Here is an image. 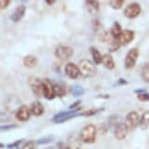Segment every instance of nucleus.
<instances>
[{
  "instance_id": "obj_1",
  "label": "nucleus",
  "mask_w": 149,
  "mask_h": 149,
  "mask_svg": "<svg viewBox=\"0 0 149 149\" xmlns=\"http://www.w3.org/2000/svg\"><path fill=\"white\" fill-rule=\"evenodd\" d=\"M96 139V128L93 125H87L80 132V140L85 143H92Z\"/></svg>"
},
{
  "instance_id": "obj_2",
  "label": "nucleus",
  "mask_w": 149,
  "mask_h": 149,
  "mask_svg": "<svg viewBox=\"0 0 149 149\" xmlns=\"http://www.w3.org/2000/svg\"><path fill=\"white\" fill-rule=\"evenodd\" d=\"M77 66L79 68L80 74H82L84 77H90L95 74L94 64L88 60H82L81 62L78 63Z\"/></svg>"
},
{
  "instance_id": "obj_3",
  "label": "nucleus",
  "mask_w": 149,
  "mask_h": 149,
  "mask_svg": "<svg viewBox=\"0 0 149 149\" xmlns=\"http://www.w3.org/2000/svg\"><path fill=\"white\" fill-rule=\"evenodd\" d=\"M139 57V49L133 48L129 50L128 54L125 57V67L127 69H132L136 64L137 59Z\"/></svg>"
},
{
  "instance_id": "obj_4",
  "label": "nucleus",
  "mask_w": 149,
  "mask_h": 149,
  "mask_svg": "<svg viewBox=\"0 0 149 149\" xmlns=\"http://www.w3.org/2000/svg\"><path fill=\"white\" fill-rule=\"evenodd\" d=\"M78 115H81V113H79L78 110H72V111H63L61 113L57 114L54 118L53 121L55 123H63L64 121H66L72 118H74Z\"/></svg>"
},
{
  "instance_id": "obj_5",
  "label": "nucleus",
  "mask_w": 149,
  "mask_h": 149,
  "mask_svg": "<svg viewBox=\"0 0 149 149\" xmlns=\"http://www.w3.org/2000/svg\"><path fill=\"white\" fill-rule=\"evenodd\" d=\"M73 54V49L66 46H58L55 50L56 57L60 60H68Z\"/></svg>"
},
{
  "instance_id": "obj_6",
  "label": "nucleus",
  "mask_w": 149,
  "mask_h": 149,
  "mask_svg": "<svg viewBox=\"0 0 149 149\" xmlns=\"http://www.w3.org/2000/svg\"><path fill=\"white\" fill-rule=\"evenodd\" d=\"M42 88H43V94L48 100H52L55 97L54 86L48 78H45L42 80Z\"/></svg>"
},
{
  "instance_id": "obj_7",
  "label": "nucleus",
  "mask_w": 149,
  "mask_h": 149,
  "mask_svg": "<svg viewBox=\"0 0 149 149\" xmlns=\"http://www.w3.org/2000/svg\"><path fill=\"white\" fill-rule=\"evenodd\" d=\"M140 121H141V118H140L139 115L134 111L130 112L126 116V125L128 126L130 130L136 128L138 125H140Z\"/></svg>"
},
{
  "instance_id": "obj_8",
  "label": "nucleus",
  "mask_w": 149,
  "mask_h": 149,
  "mask_svg": "<svg viewBox=\"0 0 149 149\" xmlns=\"http://www.w3.org/2000/svg\"><path fill=\"white\" fill-rule=\"evenodd\" d=\"M141 13V6L138 3H132L125 8L124 14L125 16L129 19L136 18L139 14Z\"/></svg>"
},
{
  "instance_id": "obj_9",
  "label": "nucleus",
  "mask_w": 149,
  "mask_h": 149,
  "mask_svg": "<svg viewBox=\"0 0 149 149\" xmlns=\"http://www.w3.org/2000/svg\"><path fill=\"white\" fill-rule=\"evenodd\" d=\"M29 86L31 87L32 91L37 96H40L41 93L43 92V88H42V81L39 78L36 77H31L29 78Z\"/></svg>"
},
{
  "instance_id": "obj_10",
  "label": "nucleus",
  "mask_w": 149,
  "mask_h": 149,
  "mask_svg": "<svg viewBox=\"0 0 149 149\" xmlns=\"http://www.w3.org/2000/svg\"><path fill=\"white\" fill-rule=\"evenodd\" d=\"M133 38H134V33L130 30H125V31H122L119 37L116 40H118L120 45L124 46V45L130 43V42L133 40Z\"/></svg>"
},
{
  "instance_id": "obj_11",
  "label": "nucleus",
  "mask_w": 149,
  "mask_h": 149,
  "mask_svg": "<svg viewBox=\"0 0 149 149\" xmlns=\"http://www.w3.org/2000/svg\"><path fill=\"white\" fill-rule=\"evenodd\" d=\"M129 128L126 123H119L116 126L115 129V137L118 140H123L128 134Z\"/></svg>"
},
{
  "instance_id": "obj_12",
  "label": "nucleus",
  "mask_w": 149,
  "mask_h": 149,
  "mask_svg": "<svg viewBox=\"0 0 149 149\" xmlns=\"http://www.w3.org/2000/svg\"><path fill=\"white\" fill-rule=\"evenodd\" d=\"M65 74H66L70 78L74 79L78 77V76L80 74V72H79V68L77 65L70 63L65 66Z\"/></svg>"
},
{
  "instance_id": "obj_13",
  "label": "nucleus",
  "mask_w": 149,
  "mask_h": 149,
  "mask_svg": "<svg viewBox=\"0 0 149 149\" xmlns=\"http://www.w3.org/2000/svg\"><path fill=\"white\" fill-rule=\"evenodd\" d=\"M31 110L28 108L26 105H22L20 108L17 110L16 118L20 121H27L30 118Z\"/></svg>"
},
{
  "instance_id": "obj_14",
  "label": "nucleus",
  "mask_w": 149,
  "mask_h": 149,
  "mask_svg": "<svg viewBox=\"0 0 149 149\" xmlns=\"http://www.w3.org/2000/svg\"><path fill=\"white\" fill-rule=\"evenodd\" d=\"M25 7L24 6H19L15 10H14V12L12 13V15H11V20L13 22H19L21 20V19L24 16V13H25Z\"/></svg>"
},
{
  "instance_id": "obj_15",
  "label": "nucleus",
  "mask_w": 149,
  "mask_h": 149,
  "mask_svg": "<svg viewBox=\"0 0 149 149\" xmlns=\"http://www.w3.org/2000/svg\"><path fill=\"white\" fill-rule=\"evenodd\" d=\"M31 112L33 115L35 116H41L44 113V107L39 102H34L31 105Z\"/></svg>"
},
{
  "instance_id": "obj_16",
  "label": "nucleus",
  "mask_w": 149,
  "mask_h": 149,
  "mask_svg": "<svg viewBox=\"0 0 149 149\" xmlns=\"http://www.w3.org/2000/svg\"><path fill=\"white\" fill-rule=\"evenodd\" d=\"M102 63L104 64V66L109 69L112 70L115 68V62H114V59L112 57L111 55L109 54H105L102 56Z\"/></svg>"
},
{
  "instance_id": "obj_17",
  "label": "nucleus",
  "mask_w": 149,
  "mask_h": 149,
  "mask_svg": "<svg viewBox=\"0 0 149 149\" xmlns=\"http://www.w3.org/2000/svg\"><path fill=\"white\" fill-rule=\"evenodd\" d=\"M37 63V59L33 55H28L23 59V64L27 68H34Z\"/></svg>"
},
{
  "instance_id": "obj_18",
  "label": "nucleus",
  "mask_w": 149,
  "mask_h": 149,
  "mask_svg": "<svg viewBox=\"0 0 149 149\" xmlns=\"http://www.w3.org/2000/svg\"><path fill=\"white\" fill-rule=\"evenodd\" d=\"M91 50L92 58H93V61H94V63H97V64L102 63V56L99 52V50H98L97 49H95V48H91Z\"/></svg>"
},
{
  "instance_id": "obj_19",
  "label": "nucleus",
  "mask_w": 149,
  "mask_h": 149,
  "mask_svg": "<svg viewBox=\"0 0 149 149\" xmlns=\"http://www.w3.org/2000/svg\"><path fill=\"white\" fill-rule=\"evenodd\" d=\"M140 126L142 129H147L149 127V111L144 112L140 121Z\"/></svg>"
},
{
  "instance_id": "obj_20",
  "label": "nucleus",
  "mask_w": 149,
  "mask_h": 149,
  "mask_svg": "<svg viewBox=\"0 0 149 149\" xmlns=\"http://www.w3.org/2000/svg\"><path fill=\"white\" fill-rule=\"evenodd\" d=\"M121 33H122V31H121V26L118 24V22H115L114 26L112 27V29H111L112 36H113V37H114L115 39H118Z\"/></svg>"
},
{
  "instance_id": "obj_21",
  "label": "nucleus",
  "mask_w": 149,
  "mask_h": 149,
  "mask_svg": "<svg viewBox=\"0 0 149 149\" xmlns=\"http://www.w3.org/2000/svg\"><path fill=\"white\" fill-rule=\"evenodd\" d=\"M88 9L91 13H95L99 9V3L98 2H86Z\"/></svg>"
},
{
  "instance_id": "obj_22",
  "label": "nucleus",
  "mask_w": 149,
  "mask_h": 149,
  "mask_svg": "<svg viewBox=\"0 0 149 149\" xmlns=\"http://www.w3.org/2000/svg\"><path fill=\"white\" fill-rule=\"evenodd\" d=\"M142 77L143 79V81H146L147 83L149 82V63L144 64L142 71Z\"/></svg>"
},
{
  "instance_id": "obj_23",
  "label": "nucleus",
  "mask_w": 149,
  "mask_h": 149,
  "mask_svg": "<svg viewBox=\"0 0 149 149\" xmlns=\"http://www.w3.org/2000/svg\"><path fill=\"white\" fill-rule=\"evenodd\" d=\"M71 92H72V94L74 95V96H80L83 94V88L80 87V86H78V85H76V86H73L71 88Z\"/></svg>"
},
{
  "instance_id": "obj_24",
  "label": "nucleus",
  "mask_w": 149,
  "mask_h": 149,
  "mask_svg": "<svg viewBox=\"0 0 149 149\" xmlns=\"http://www.w3.org/2000/svg\"><path fill=\"white\" fill-rule=\"evenodd\" d=\"M54 92H55V96L62 97L64 94V90L63 87H61L59 85H54Z\"/></svg>"
},
{
  "instance_id": "obj_25",
  "label": "nucleus",
  "mask_w": 149,
  "mask_h": 149,
  "mask_svg": "<svg viewBox=\"0 0 149 149\" xmlns=\"http://www.w3.org/2000/svg\"><path fill=\"white\" fill-rule=\"evenodd\" d=\"M53 141V136H46L44 138H41L37 141V144H44V143H48Z\"/></svg>"
},
{
  "instance_id": "obj_26",
  "label": "nucleus",
  "mask_w": 149,
  "mask_h": 149,
  "mask_svg": "<svg viewBox=\"0 0 149 149\" xmlns=\"http://www.w3.org/2000/svg\"><path fill=\"white\" fill-rule=\"evenodd\" d=\"M109 4L112 8H114L115 9H118V8H120L121 7H122V5L124 4V1H118V0H116V1L109 2Z\"/></svg>"
},
{
  "instance_id": "obj_27",
  "label": "nucleus",
  "mask_w": 149,
  "mask_h": 149,
  "mask_svg": "<svg viewBox=\"0 0 149 149\" xmlns=\"http://www.w3.org/2000/svg\"><path fill=\"white\" fill-rule=\"evenodd\" d=\"M100 39H101V41H102V42H106L107 40H108V39H109L108 32H106V31L102 32V34L100 35Z\"/></svg>"
},
{
  "instance_id": "obj_28",
  "label": "nucleus",
  "mask_w": 149,
  "mask_h": 149,
  "mask_svg": "<svg viewBox=\"0 0 149 149\" xmlns=\"http://www.w3.org/2000/svg\"><path fill=\"white\" fill-rule=\"evenodd\" d=\"M138 99L140 101H149V94L143 92V93H142V94L138 95Z\"/></svg>"
},
{
  "instance_id": "obj_29",
  "label": "nucleus",
  "mask_w": 149,
  "mask_h": 149,
  "mask_svg": "<svg viewBox=\"0 0 149 149\" xmlns=\"http://www.w3.org/2000/svg\"><path fill=\"white\" fill-rule=\"evenodd\" d=\"M22 149H35V143L34 142H27L24 146H23Z\"/></svg>"
},
{
  "instance_id": "obj_30",
  "label": "nucleus",
  "mask_w": 149,
  "mask_h": 149,
  "mask_svg": "<svg viewBox=\"0 0 149 149\" xmlns=\"http://www.w3.org/2000/svg\"><path fill=\"white\" fill-rule=\"evenodd\" d=\"M9 5V1H7V0H2L1 2H0V7H1L2 9H4L5 8H7Z\"/></svg>"
},
{
  "instance_id": "obj_31",
  "label": "nucleus",
  "mask_w": 149,
  "mask_h": 149,
  "mask_svg": "<svg viewBox=\"0 0 149 149\" xmlns=\"http://www.w3.org/2000/svg\"><path fill=\"white\" fill-rule=\"evenodd\" d=\"M47 149H57V148H55V147H49V148H47Z\"/></svg>"
}]
</instances>
